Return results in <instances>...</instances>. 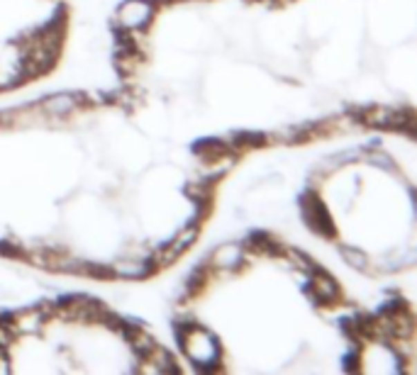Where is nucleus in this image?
<instances>
[{"instance_id": "8", "label": "nucleus", "mask_w": 417, "mask_h": 375, "mask_svg": "<svg viewBox=\"0 0 417 375\" xmlns=\"http://www.w3.org/2000/svg\"><path fill=\"white\" fill-rule=\"evenodd\" d=\"M86 98V95H81V93H76V95H68V93H59V95H52V98L44 103V113L49 115H57V117H64V115L73 113V110L78 108V100Z\"/></svg>"}, {"instance_id": "13", "label": "nucleus", "mask_w": 417, "mask_h": 375, "mask_svg": "<svg viewBox=\"0 0 417 375\" xmlns=\"http://www.w3.org/2000/svg\"><path fill=\"white\" fill-rule=\"evenodd\" d=\"M356 360H359V354H356V349L351 346L349 354H346V358H344V363H342V368H344V370H356Z\"/></svg>"}, {"instance_id": "5", "label": "nucleus", "mask_w": 417, "mask_h": 375, "mask_svg": "<svg viewBox=\"0 0 417 375\" xmlns=\"http://www.w3.org/2000/svg\"><path fill=\"white\" fill-rule=\"evenodd\" d=\"M156 6L151 0H127L122 8H120V27L124 30H139V27H147L154 17Z\"/></svg>"}, {"instance_id": "2", "label": "nucleus", "mask_w": 417, "mask_h": 375, "mask_svg": "<svg viewBox=\"0 0 417 375\" xmlns=\"http://www.w3.org/2000/svg\"><path fill=\"white\" fill-rule=\"evenodd\" d=\"M300 215L303 222L308 224L310 231H315L317 237L322 239H335L337 237V224L332 220L330 210L322 202V198L317 195V191L308 188V191L300 195Z\"/></svg>"}, {"instance_id": "1", "label": "nucleus", "mask_w": 417, "mask_h": 375, "mask_svg": "<svg viewBox=\"0 0 417 375\" xmlns=\"http://www.w3.org/2000/svg\"><path fill=\"white\" fill-rule=\"evenodd\" d=\"M176 334H178L183 354L196 363L198 370L212 373V370L220 368V344L210 331L198 327L196 322H185L176 324Z\"/></svg>"}, {"instance_id": "12", "label": "nucleus", "mask_w": 417, "mask_h": 375, "mask_svg": "<svg viewBox=\"0 0 417 375\" xmlns=\"http://www.w3.org/2000/svg\"><path fill=\"white\" fill-rule=\"evenodd\" d=\"M366 159H369V164L373 166H383V169H393L391 159H388L386 154H381V151H369V154H364Z\"/></svg>"}, {"instance_id": "10", "label": "nucleus", "mask_w": 417, "mask_h": 375, "mask_svg": "<svg viewBox=\"0 0 417 375\" xmlns=\"http://www.w3.org/2000/svg\"><path fill=\"white\" fill-rule=\"evenodd\" d=\"M342 251V256H344V261L349 263L351 268H366V253L364 251H359V249H351V247H342L340 249Z\"/></svg>"}, {"instance_id": "4", "label": "nucleus", "mask_w": 417, "mask_h": 375, "mask_svg": "<svg viewBox=\"0 0 417 375\" xmlns=\"http://www.w3.org/2000/svg\"><path fill=\"white\" fill-rule=\"evenodd\" d=\"M196 237H198V224L188 222V227H183V229H180L174 239H169V242H166V247L161 249V251H156L154 256H151L154 266L159 268V266H166V263H174L176 258L185 251V249L196 242Z\"/></svg>"}, {"instance_id": "6", "label": "nucleus", "mask_w": 417, "mask_h": 375, "mask_svg": "<svg viewBox=\"0 0 417 375\" xmlns=\"http://www.w3.org/2000/svg\"><path fill=\"white\" fill-rule=\"evenodd\" d=\"M113 276L115 278H129V280H137V278H145L154 271V261L149 256H142V258H124V261L113 263Z\"/></svg>"}, {"instance_id": "9", "label": "nucleus", "mask_w": 417, "mask_h": 375, "mask_svg": "<svg viewBox=\"0 0 417 375\" xmlns=\"http://www.w3.org/2000/svg\"><path fill=\"white\" fill-rule=\"evenodd\" d=\"M286 253H288V256H290V263H293L295 268H303L305 273H313L315 268H319L315 261H310L308 253L298 251V249H286Z\"/></svg>"}, {"instance_id": "11", "label": "nucleus", "mask_w": 417, "mask_h": 375, "mask_svg": "<svg viewBox=\"0 0 417 375\" xmlns=\"http://www.w3.org/2000/svg\"><path fill=\"white\" fill-rule=\"evenodd\" d=\"M0 253L8 258H17L25 253V247L17 239H0Z\"/></svg>"}, {"instance_id": "3", "label": "nucleus", "mask_w": 417, "mask_h": 375, "mask_svg": "<svg viewBox=\"0 0 417 375\" xmlns=\"http://www.w3.org/2000/svg\"><path fill=\"white\" fill-rule=\"evenodd\" d=\"M305 293L317 305H335L340 302V295H342L340 283H337L332 276L319 271V268H315V271L310 273V283L305 285Z\"/></svg>"}, {"instance_id": "7", "label": "nucleus", "mask_w": 417, "mask_h": 375, "mask_svg": "<svg viewBox=\"0 0 417 375\" xmlns=\"http://www.w3.org/2000/svg\"><path fill=\"white\" fill-rule=\"evenodd\" d=\"M244 263V247L234 242H227L212 253V266L220 268V271H234Z\"/></svg>"}]
</instances>
